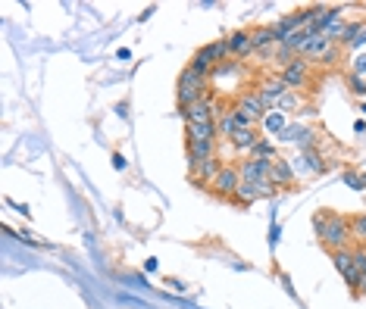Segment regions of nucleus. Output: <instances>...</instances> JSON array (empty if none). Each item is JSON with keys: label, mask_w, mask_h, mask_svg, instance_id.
<instances>
[{"label": "nucleus", "mask_w": 366, "mask_h": 309, "mask_svg": "<svg viewBox=\"0 0 366 309\" xmlns=\"http://www.w3.org/2000/svg\"><path fill=\"white\" fill-rule=\"evenodd\" d=\"M314 228H316V238L323 240V247L329 253L335 250H348L351 240H354V231H351V219L338 216V213L325 210L314 216Z\"/></svg>", "instance_id": "f257e3e1"}, {"label": "nucleus", "mask_w": 366, "mask_h": 309, "mask_svg": "<svg viewBox=\"0 0 366 309\" xmlns=\"http://www.w3.org/2000/svg\"><path fill=\"white\" fill-rule=\"evenodd\" d=\"M207 78H201L191 66H185L182 72H178V85H176V100H178V110H188V106H195L197 100L207 97Z\"/></svg>", "instance_id": "f03ea898"}, {"label": "nucleus", "mask_w": 366, "mask_h": 309, "mask_svg": "<svg viewBox=\"0 0 366 309\" xmlns=\"http://www.w3.org/2000/svg\"><path fill=\"white\" fill-rule=\"evenodd\" d=\"M232 110H235L238 125H241V129H244V125H248V129H257V125L269 116V110L263 106V100H260V94H257V91H241Z\"/></svg>", "instance_id": "7ed1b4c3"}, {"label": "nucleus", "mask_w": 366, "mask_h": 309, "mask_svg": "<svg viewBox=\"0 0 366 309\" xmlns=\"http://www.w3.org/2000/svg\"><path fill=\"white\" fill-rule=\"evenodd\" d=\"M238 187H241V175H238V166H235V163H225L223 172H219V175L213 178L210 191L216 194V197H223V200H235Z\"/></svg>", "instance_id": "20e7f679"}, {"label": "nucleus", "mask_w": 366, "mask_h": 309, "mask_svg": "<svg viewBox=\"0 0 366 309\" xmlns=\"http://www.w3.org/2000/svg\"><path fill=\"white\" fill-rule=\"evenodd\" d=\"M178 116L185 119V125H201V122H216V100L210 97H204V100H197L195 106H188V110H178Z\"/></svg>", "instance_id": "39448f33"}, {"label": "nucleus", "mask_w": 366, "mask_h": 309, "mask_svg": "<svg viewBox=\"0 0 366 309\" xmlns=\"http://www.w3.org/2000/svg\"><path fill=\"white\" fill-rule=\"evenodd\" d=\"M282 82L288 85V91L307 88V85H310V59L297 57L295 63H288V66L282 69Z\"/></svg>", "instance_id": "423d86ee"}, {"label": "nucleus", "mask_w": 366, "mask_h": 309, "mask_svg": "<svg viewBox=\"0 0 366 309\" xmlns=\"http://www.w3.org/2000/svg\"><path fill=\"white\" fill-rule=\"evenodd\" d=\"M238 166V175H241V181H266L272 172V159H254V157H244Z\"/></svg>", "instance_id": "0eeeda50"}, {"label": "nucleus", "mask_w": 366, "mask_h": 309, "mask_svg": "<svg viewBox=\"0 0 366 309\" xmlns=\"http://www.w3.org/2000/svg\"><path fill=\"white\" fill-rule=\"evenodd\" d=\"M282 141H288V144H295L301 153H307L316 147V131L307 129V125H288V129L282 131Z\"/></svg>", "instance_id": "6e6552de"}, {"label": "nucleus", "mask_w": 366, "mask_h": 309, "mask_svg": "<svg viewBox=\"0 0 366 309\" xmlns=\"http://www.w3.org/2000/svg\"><path fill=\"white\" fill-rule=\"evenodd\" d=\"M260 100H263V106L266 110H276L279 106V100L285 97V94H288V85L282 82V76H276V78H266V82L260 85Z\"/></svg>", "instance_id": "1a4fd4ad"}, {"label": "nucleus", "mask_w": 366, "mask_h": 309, "mask_svg": "<svg viewBox=\"0 0 366 309\" xmlns=\"http://www.w3.org/2000/svg\"><path fill=\"white\" fill-rule=\"evenodd\" d=\"M269 181L276 187H291L297 181V172L288 159H272V172H269Z\"/></svg>", "instance_id": "9d476101"}, {"label": "nucleus", "mask_w": 366, "mask_h": 309, "mask_svg": "<svg viewBox=\"0 0 366 309\" xmlns=\"http://www.w3.org/2000/svg\"><path fill=\"white\" fill-rule=\"evenodd\" d=\"M201 141H219V129H216V122L185 125V144H201Z\"/></svg>", "instance_id": "9b49d317"}, {"label": "nucleus", "mask_w": 366, "mask_h": 309, "mask_svg": "<svg viewBox=\"0 0 366 309\" xmlns=\"http://www.w3.org/2000/svg\"><path fill=\"white\" fill-rule=\"evenodd\" d=\"M301 29H304V25H301V16H297V13H288V16H282V19L272 22V31H276L279 44H285L291 35H295V31H301Z\"/></svg>", "instance_id": "f8f14e48"}, {"label": "nucleus", "mask_w": 366, "mask_h": 309, "mask_svg": "<svg viewBox=\"0 0 366 309\" xmlns=\"http://www.w3.org/2000/svg\"><path fill=\"white\" fill-rule=\"evenodd\" d=\"M257 141H260V134H257V129H248V125H244V129H238L235 134H232V141H229V144L235 147L238 153L251 157V150H254V147H257Z\"/></svg>", "instance_id": "ddd939ff"}, {"label": "nucleus", "mask_w": 366, "mask_h": 309, "mask_svg": "<svg viewBox=\"0 0 366 309\" xmlns=\"http://www.w3.org/2000/svg\"><path fill=\"white\" fill-rule=\"evenodd\" d=\"M229 50L235 59H248L254 53V44H251V31H232L229 35Z\"/></svg>", "instance_id": "4468645a"}, {"label": "nucleus", "mask_w": 366, "mask_h": 309, "mask_svg": "<svg viewBox=\"0 0 366 309\" xmlns=\"http://www.w3.org/2000/svg\"><path fill=\"white\" fill-rule=\"evenodd\" d=\"M201 53H204L207 59H213L216 66L229 63V57H232V50H229V38H216V41L204 44V47H201Z\"/></svg>", "instance_id": "2eb2a0df"}, {"label": "nucleus", "mask_w": 366, "mask_h": 309, "mask_svg": "<svg viewBox=\"0 0 366 309\" xmlns=\"http://www.w3.org/2000/svg\"><path fill=\"white\" fill-rule=\"evenodd\" d=\"M251 44H254V53L266 50V47H276V31H272V25H257V29H251Z\"/></svg>", "instance_id": "dca6fc26"}, {"label": "nucleus", "mask_w": 366, "mask_h": 309, "mask_svg": "<svg viewBox=\"0 0 366 309\" xmlns=\"http://www.w3.org/2000/svg\"><path fill=\"white\" fill-rule=\"evenodd\" d=\"M223 159H219V157H213V159H204V163H201V172H197V178H191V181H195V185H213V178H216L219 175V172H223Z\"/></svg>", "instance_id": "f3484780"}, {"label": "nucleus", "mask_w": 366, "mask_h": 309, "mask_svg": "<svg viewBox=\"0 0 366 309\" xmlns=\"http://www.w3.org/2000/svg\"><path fill=\"white\" fill-rule=\"evenodd\" d=\"M332 263H335V268L342 272V278H348L351 272H360V268L354 266V247H348V250H335L332 253Z\"/></svg>", "instance_id": "a211bd4d"}, {"label": "nucleus", "mask_w": 366, "mask_h": 309, "mask_svg": "<svg viewBox=\"0 0 366 309\" xmlns=\"http://www.w3.org/2000/svg\"><path fill=\"white\" fill-rule=\"evenodd\" d=\"M332 47H335V44H332L329 38L314 35V38H310V44H307V50H304V59H319V63H323V57L332 50Z\"/></svg>", "instance_id": "6ab92c4d"}, {"label": "nucleus", "mask_w": 366, "mask_h": 309, "mask_svg": "<svg viewBox=\"0 0 366 309\" xmlns=\"http://www.w3.org/2000/svg\"><path fill=\"white\" fill-rule=\"evenodd\" d=\"M216 129H219V138L223 141H232V134H235L241 125H238V116H235V110H229V113H223V116L216 119Z\"/></svg>", "instance_id": "aec40b11"}, {"label": "nucleus", "mask_w": 366, "mask_h": 309, "mask_svg": "<svg viewBox=\"0 0 366 309\" xmlns=\"http://www.w3.org/2000/svg\"><path fill=\"white\" fill-rule=\"evenodd\" d=\"M191 69H195L197 72V76H201V78H207V82H210V76H213V72H216V63H213V59H207V57H204V53L201 50H197L195 53V57H191Z\"/></svg>", "instance_id": "412c9836"}, {"label": "nucleus", "mask_w": 366, "mask_h": 309, "mask_svg": "<svg viewBox=\"0 0 366 309\" xmlns=\"http://www.w3.org/2000/svg\"><path fill=\"white\" fill-rule=\"evenodd\" d=\"M185 150L191 153V157H197L204 163V159H213L216 157V141H201V144H185Z\"/></svg>", "instance_id": "4be33fe9"}, {"label": "nucleus", "mask_w": 366, "mask_h": 309, "mask_svg": "<svg viewBox=\"0 0 366 309\" xmlns=\"http://www.w3.org/2000/svg\"><path fill=\"white\" fill-rule=\"evenodd\" d=\"M310 38H314V31H310V29H301V31H295V35H291V38H288V41H285V44H288L291 50L297 53V57H304V50H307Z\"/></svg>", "instance_id": "5701e85b"}, {"label": "nucleus", "mask_w": 366, "mask_h": 309, "mask_svg": "<svg viewBox=\"0 0 366 309\" xmlns=\"http://www.w3.org/2000/svg\"><path fill=\"white\" fill-rule=\"evenodd\" d=\"M251 157H254V159H279V157H276V147H272V141H266V138L257 141V147L251 150Z\"/></svg>", "instance_id": "b1692460"}, {"label": "nucleus", "mask_w": 366, "mask_h": 309, "mask_svg": "<svg viewBox=\"0 0 366 309\" xmlns=\"http://www.w3.org/2000/svg\"><path fill=\"white\" fill-rule=\"evenodd\" d=\"M272 59L282 63V66H288V63H295V59H297V53L291 50L288 44H276V47H272Z\"/></svg>", "instance_id": "393cba45"}, {"label": "nucleus", "mask_w": 366, "mask_h": 309, "mask_svg": "<svg viewBox=\"0 0 366 309\" xmlns=\"http://www.w3.org/2000/svg\"><path fill=\"white\" fill-rule=\"evenodd\" d=\"M351 231H354V238L360 240V244H366V213L351 219Z\"/></svg>", "instance_id": "a878e982"}, {"label": "nucleus", "mask_w": 366, "mask_h": 309, "mask_svg": "<svg viewBox=\"0 0 366 309\" xmlns=\"http://www.w3.org/2000/svg\"><path fill=\"white\" fill-rule=\"evenodd\" d=\"M263 125H266V129H269V131H279V134H282L285 129H288V125L282 122V116H279V110H272V116H266V119H263Z\"/></svg>", "instance_id": "bb28decb"}, {"label": "nucleus", "mask_w": 366, "mask_h": 309, "mask_svg": "<svg viewBox=\"0 0 366 309\" xmlns=\"http://www.w3.org/2000/svg\"><path fill=\"white\" fill-rule=\"evenodd\" d=\"M297 103H301V97H297L295 91H288V94H285L282 100H279V106H276V110H295Z\"/></svg>", "instance_id": "cd10ccee"}, {"label": "nucleus", "mask_w": 366, "mask_h": 309, "mask_svg": "<svg viewBox=\"0 0 366 309\" xmlns=\"http://www.w3.org/2000/svg\"><path fill=\"white\" fill-rule=\"evenodd\" d=\"M354 266H357V268H360V272L366 275V244L354 247Z\"/></svg>", "instance_id": "c85d7f7f"}, {"label": "nucleus", "mask_w": 366, "mask_h": 309, "mask_svg": "<svg viewBox=\"0 0 366 309\" xmlns=\"http://www.w3.org/2000/svg\"><path fill=\"white\" fill-rule=\"evenodd\" d=\"M344 181H348V185H357V191L366 187V175H344Z\"/></svg>", "instance_id": "c756f323"}, {"label": "nucleus", "mask_w": 366, "mask_h": 309, "mask_svg": "<svg viewBox=\"0 0 366 309\" xmlns=\"http://www.w3.org/2000/svg\"><path fill=\"white\" fill-rule=\"evenodd\" d=\"M351 82H354V91H357V94H366V85L360 82V78H357V72L351 76Z\"/></svg>", "instance_id": "7c9ffc66"}, {"label": "nucleus", "mask_w": 366, "mask_h": 309, "mask_svg": "<svg viewBox=\"0 0 366 309\" xmlns=\"http://www.w3.org/2000/svg\"><path fill=\"white\" fill-rule=\"evenodd\" d=\"M113 166H116V169H125V157H113Z\"/></svg>", "instance_id": "2f4dec72"}, {"label": "nucleus", "mask_w": 366, "mask_h": 309, "mask_svg": "<svg viewBox=\"0 0 366 309\" xmlns=\"http://www.w3.org/2000/svg\"><path fill=\"white\" fill-rule=\"evenodd\" d=\"M363 113H366V103H363Z\"/></svg>", "instance_id": "473e14b6"}]
</instances>
